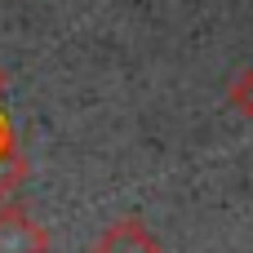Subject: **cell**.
<instances>
[{"label":"cell","instance_id":"6","mask_svg":"<svg viewBox=\"0 0 253 253\" xmlns=\"http://www.w3.org/2000/svg\"><path fill=\"white\" fill-rule=\"evenodd\" d=\"M0 93H4V71H0Z\"/></svg>","mask_w":253,"mask_h":253},{"label":"cell","instance_id":"4","mask_svg":"<svg viewBox=\"0 0 253 253\" xmlns=\"http://www.w3.org/2000/svg\"><path fill=\"white\" fill-rule=\"evenodd\" d=\"M227 98H231V107H236L240 116L253 120V67H245V71L231 80V93H227Z\"/></svg>","mask_w":253,"mask_h":253},{"label":"cell","instance_id":"3","mask_svg":"<svg viewBox=\"0 0 253 253\" xmlns=\"http://www.w3.org/2000/svg\"><path fill=\"white\" fill-rule=\"evenodd\" d=\"M22 178H27V160L9 147V151H0V196H9L13 187H22Z\"/></svg>","mask_w":253,"mask_h":253},{"label":"cell","instance_id":"5","mask_svg":"<svg viewBox=\"0 0 253 253\" xmlns=\"http://www.w3.org/2000/svg\"><path fill=\"white\" fill-rule=\"evenodd\" d=\"M9 138H13V133H9V120H4V111H0V151H9V147H13Z\"/></svg>","mask_w":253,"mask_h":253},{"label":"cell","instance_id":"1","mask_svg":"<svg viewBox=\"0 0 253 253\" xmlns=\"http://www.w3.org/2000/svg\"><path fill=\"white\" fill-rule=\"evenodd\" d=\"M0 253H49V231L18 205H0Z\"/></svg>","mask_w":253,"mask_h":253},{"label":"cell","instance_id":"2","mask_svg":"<svg viewBox=\"0 0 253 253\" xmlns=\"http://www.w3.org/2000/svg\"><path fill=\"white\" fill-rule=\"evenodd\" d=\"M93 253H165V249H160V240H156V231H151L147 222L120 218V222H111V227L98 236Z\"/></svg>","mask_w":253,"mask_h":253}]
</instances>
